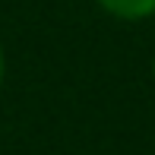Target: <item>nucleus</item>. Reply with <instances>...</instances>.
Listing matches in <instances>:
<instances>
[{
	"instance_id": "f03ea898",
	"label": "nucleus",
	"mask_w": 155,
	"mask_h": 155,
	"mask_svg": "<svg viewBox=\"0 0 155 155\" xmlns=\"http://www.w3.org/2000/svg\"><path fill=\"white\" fill-rule=\"evenodd\" d=\"M3 79H6V51L0 45V89H3Z\"/></svg>"
},
{
	"instance_id": "7ed1b4c3",
	"label": "nucleus",
	"mask_w": 155,
	"mask_h": 155,
	"mask_svg": "<svg viewBox=\"0 0 155 155\" xmlns=\"http://www.w3.org/2000/svg\"><path fill=\"white\" fill-rule=\"evenodd\" d=\"M152 82H155V54H152Z\"/></svg>"
},
{
	"instance_id": "f257e3e1",
	"label": "nucleus",
	"mask_w": 155,
	"mask_h": 155,
	"mask_svg": "<svg viewBox=\"0 0 155 155\" xmlns=\"http://www.w3.org/2000/svg\"><path fill=\"white\" fill-rule=\"evenodd\" d=\"M95 3L120 22H143L155 16V0H95Z\"/></svg>"
}]
</instances>
